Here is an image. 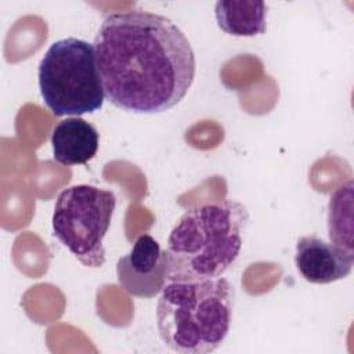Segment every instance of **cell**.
<instances>
[{"label":"cell","instance_id":"2","mask_svg":"<svg viewBox=\"0 0 354 354\" xmlns=\"http://www.w3.org/2000/svg\"><path fill=\"white\" fill-rule=\"evenodd\" d=\"M248 223V207L231 199L188 209L167 239V281L221 277L239 256Z\"/></svg>","mask_w":354,"mask_h":354},{"label":"cell","instance_id":"1","mask_svg":"<svg viewBox=\"0 0 354 354\" xmlns=\"http://www.w3.org/2000/svg\"><path fill=\"white\" fill-rule=\"evenodd\" d=\"M93 46L105 98L123 111H169L194 83L192 46L167 17L142 10L111 14Z\"/></svg>","mask_w":354,"mask_h":354},{"label":"cell","instance_id":"8","mask_svg":"<svg viewBox=\"0 0 354 354\" xmlns=\"http://www.w3.org/2000/svg\"><path fill=\"white\" fill-rule=\"evenodd\" d=\"M98 131L82 118L59 120L51 133L53 158L65 166L84 165L98 149Z\"/></svg>","mask_w":354,"mask_h":354},{"label":"cell","instance_id":"5","mask_svg":"<svg viewBox=\"0 0 354 354\" xmlns=\"http://www.w3.org/2000/svg\"><path fill=\"white\" fill-rule=\"evenodd\" d=\"M116 198L112 191L93 185H72L55 201L53 234L86 267L105 263L104 238L111 225Z\"/></svg>","mask_w":354,"mask_h":354},{"label":"cell","instance_id":"6","mask_svg":"<svg viewBox=\"0 0 354 354\" xmlns=\"http://www.w3.org/2000/svg\"><path fill=\"white\" fill-rule=\"evenodd\" d=\"M119 285L130 295L152 297L158 295L166 278V256L159 242L149 234L140 235L131 250L116 264Z\"/></svg>","mask_w":354,"mask_h":354},{"label":"cell","instance_id":"9","mask_svg":"<svg viewBox=\"0 0 354 354\" xmlns=\"http://www.w3.org/2000/svg\"><path fill=\"white\" fill-rule=\"evenodd\" d=\"M217 26L227 35L253 37L266 33L267 6L256 0H218L214 6Z\"/></svg>","mask_w":354,"mask_h":354},{"label":"cell","instance_id":"10","mask_svg":"<svg viewBox=\"0 0 354 354\" xmlns=\"http://www.w3.org/2000/svg\"><path fill=\"white\" fill-rule=\"evenodd\" d=\"M328 235L333 245L354 256L353 180L337 187L328 203Z\"/></svg>","mask_w":354,"mask_h":354},{"label":"cell","instance_id":"4","mask_svg":"<svg viewBox=\"0 0 354 354\" xmlns=\"http://www.w3.org/2000/svg\"><path fill=\"white\" fill-rule=\"evenodd\" d=\"M39 88L55 116L93 113L104 104V88L94 46L66 37L54 41L39 64Z\"/></svg>","mask_w":354,"mask_h":354},{"label":"cell","instance_id":"7","mask_svg":"<svg viewBox=\"0 0 354 354\" xmlns=\"http://www.w3.org/2000/svg\"><path fill=\"white\" fill-rule=\"evenodd\" d=\"M295 263L310 283H332L344 279L353 270L354 256L315 235L299 238Z\"/></svg>","mask_w":354,"mask_h":354},{"label":"cell","instance_id":"3","mask_svg":"<svg viewBox=\"0 0 354 354\" xmlns=\"http://www.w3.org/2000/svg\"><path fill=\"white\" fill-rule=\"evenodd\" d=\"M235 289L225 278L169 281L156 304L162 342L181 354H209L225 340L234 311Z\"/></svg>","mask_w":354,"mask_h":354}]
</instances>
